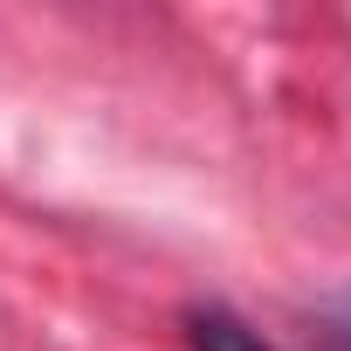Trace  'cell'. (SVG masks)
<instances>
[{
  "mask_svg": "<svg viewBox=\"0 0 351 351\" xmlns=\"http://www.w3.org/2000/svg\"><path fill=\"white\" fill-rule=\"evenodd\" d=\"M186 344L193 351H269L255 324H241L228 303H193L186 310Z\"/></svg>",
  "mask_w": 351,
  "mask_h": 351,
  "instance_id": "6da1fadb",
  "label": "cell"
},
{
  "mask_svg": "<svg viewBox=\"0 0 351 351\" xmlns=\"http://www.w3.org/2000/svg\"><path fill=\"white\" fill-rule=\"evenodd\" d=\"M330 351H351V296L330 310Z\"/></svg>",
  "mask_w": 351,
  "mask_h": 351,
  "instance_id": "7a4b0ae2",
  "label": "cell"
}]
</instances>
